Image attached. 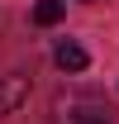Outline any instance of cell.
<instances>
[{
  "label": "cell",
  "instance_id": "obj_1",
  "mask_svg": "<svg viewBox=\"0 0 119 124\" xmlns=\"http://www.w3.org/2000/svg\"><path fill=\"white\" fill-rule=\"evenodd\" d=\"M29 100V77H5L0 81V115H15Z\"/></svg>",
  "mask_w": 119,
  "mask_h": 124
},
{
  "label": "cell",
  "instance_id": "obj_2",
  "mask_svg": "<svg viewBox=\"0 0 119 124\" xmlns=\"http://www.w3.org/2000/svg\"><path fill=\"white\" fill-rule=\"evenodd\" d=\"M67 124H114V115L105 105H95V100H81V105L67 110Z\"/></svg>",
  "mask_w": 119,
  "mask_h": 124
},
{
  "label": "cell",
  "instance_id": "obj_3",
  "mask_svg": "<svg viewBox=\"0 0 119 124\" xmlns=\"http://www.w3.org/2000/svg\"><path fill=\"white\" fill-rule=\"evenodd\" d=\"M52 57H57V67H62V72H86V62H90V57H86V48H81V43H72V38H62Z\"/></svg>",
  "mask_w": 119,
  "mask_h": 124
},
{
  "label": "cell",
  "instance_id": "obj_4",
  "mask_svg": "<svg viewBox=\"0 0 119 124\" xmlns=\"http://www.w3.org/2000/svg\"><path fill=\"white\" fill-rule=\"evenodd\" d=\"M67 15V0H38V5H33V24H57V19Z\"/></svg>",
  "mask_w": 119,
  "mask_h": 124
}]
</instances>
